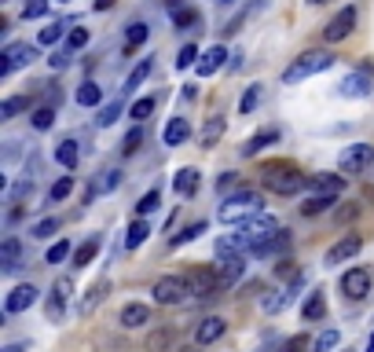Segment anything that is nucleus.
<instances>
[{
  "label": "nucleus",
  "instance_id": "nucleus-1",
  "mask_svg": "<svg viewBox=\"0 0 374 352\" xmlns=\"http://www.w3.org/2000/svg\"><path fill=\"white\" fill-rule=\"evenodd\" d=\"M261 210H264L261 194L250 191V187H239L235 194H228V199H224V206H221V213H216V217H221L224 224H246V220L257 217Z\"/></svg>",
  "mask_w": 374,
  "mask_h": 352
},
{
  "label": "nucleus",
  "instance_id": "nucleus-2",
  "mask_svg": "<svg viewBox=\"0 0 374 352\" xmlns=\"http://www.w3.org/2000/svg\"><path fill=\"white\" fill-rule=\"evenodd\" d=\"M334 67V56L327 48H312V51H305V56H298L290 62L287 70H282V85H298L305 81V77H312V74H323Z\"/></svg>",
  "mask_w": 374,
  "mask_h": 352
},
{
  "label": "nucleus",
  "instance_id": "nucleus-3",
  "mask_svg": "<svg viewBox=\"0 0 374 352\" xmlns=\"http://www.w3.org/2000/svg\"><path fill=\"white\" fill-rule=\"evenodd\" d=\"M261 176H264V187L272 194H282V199H294V194H301L308 187V180L298 173V169H294V165H279V162L268 165Z\"/></svg>",
  "mask_w": 374,
  "mask_h": 352
},
{
  "label": "nucleus",
  "instance_id": "nucleus-4",
  "mask_svg": "<svg viewBox=\"0 0 374 352\" xmlns=\"http://www.w3.org/2000/svg\"><path fill=\"white\" fill-rule=\"evenodd\" d=\"M151 294L158 305H184L191 297V283H187V276H162Z\"/></svg>",
  "mask_w": 374,
  "mask_h": 352
},
{
  "label": "nucleus",
  "instance_id": "nucleus-5",
  "mask_svg": "<svg viewBox=\"0 0 374 352\" xmlns=\"http://www.w3.org/2000/svg\"><path fill=\"white\" fill-rule=\"evenodd\" d=\"M33 59H37V48L33 44H26V41L8 44L4 51H0V77H11L19 67H30Z\"/></svg>",
  "mask_w": 374,
  "mask_h": 352
},
{
  "label": "nucleus",
  "instance_id": "nucleus-6",
  "mask_svg": "<svg viewBox=\"0 0 374 352\" xmlns=\"http://www.w3.org/2000/svg\"><path fill=\"white\" fill-rule=\"evenodd\" d=\"M374 162V147L371 143H352V147H345L338 154V169L345 176H356V173H364V169Z\"/></svg>",
  "mask_w": 374,
  "mask_h": 352
},
{
  "label": "nucleus",
  "instance_id": "nucleus-7",
  "mask_svg": "<svg viewBox=\"0 0 374 352\" xmlns=\"http://www.w3.org/2000/svg\"><path fill=\"white\" fill-rule=\"evenodd\" d=\"M290 246H294V231L279 228L275 235H268V239H253L250 253H253V257H282Z\"/></svg>",
  "mask_w": 374,
  "mask_h": 352
},
{
  "label": "nucleus",
  "instance_id": "nucleus-8",
  "mask_svg": "<svg viewBox=\"0 0 374 352\" xmlns=\"http://www.w3.org/2000/svg\"><path fill=\"white\" fill-rule=\"evenodd\" d=\"M356 30V8H341L338 15H334L327 26H323V41L327 44H338V41H345Z\"/></svg>",
  "mask_w": 374,
  "mask_h": 352
},
{
  "label": "nucleus",
  "instance_id": "nucleus-9",
  "mask_svg": "<svg viewBox=\"0 0 374 352\" xmlns=\"http://www.w3.org/2000/svg\"><path fill=\"white\" fill-rule=\"evenodd\" d=\"M341 294L349 297V301H364L371 294V271L367 268H349L341 276Z\"/></svg>",
  "mask_w": 374,
  "mask_h": 352
},
{
  "label": "nucleus",
  "instance_id": "nucleus-10",
  "mask_svg": "<svg viewBox=\"0 0 374 352\" xmlns=\"http://www.w3.org/2000/svg\"><path fill=\"white\" fill-rule=\"evenodd\" d=\"M187 283H191V297H216V290H221L216 268H195V271H187Z\"/></svg>",
  "mask_w": 374,
  "mask_h": 352
},
{
  "label": "nucleus",
  "instance_id": "nucleus-11",
  "mask_svg": "<svg viewBox=\"0 0 374 352\" xmlns=\"http://www.w3.org/2000/svg\"><path fill=\"white\" fill-rule=\"evenodd\" d=\"M242 271H246V253L216 260V279H221V290H228V286H235V283L242 279Z\"/></svg>",
  "mask_w": 374,
  "mask_h": 352
},
{
  "label": "nucleus",
  "instance_id": "nucleus-12",
  "mask_svg": "<svg viewBox=\"0 0 374 352\" xmlns=\"http://www.w3.org/2000/svg\"><path fill=\"white\" fill-rule=\"evenodd\" d=\"M359 250H364V239H359V235H341V239L327 250V265H341V260H352Z\"/></svg>",
  "mask_w": 374,
  "mask_h": 352
},
{
  "label": "nucleus",
  "instance_id": "nucleus-13",
  "mask_svg": "<svg viewBox=\"0 0 374 352\" xmlns=\"http://www.w3.org/2000/svg\"><path fill=\"white\" fill-rule=\"evenodd\" d=\"M33 301H37V286L33 283H19L15 290L4 297V312H8V316H15V312H26Z\"/></svg>",
  "mask_w": 374,
  "mask_h": 352
},
{
  "label": "nucleus",
  "instance_id": "nucleus-14",
  "mask_svg": "<svg viewBox=\"0 0 374 352\" xmlns=\"http://www.w3.org/2000/svg\"><path fill=\"white\" fill-rule=\"evenodd\" d=\"M228 62H231V56H228V48L224 44H213L210 51H205V56L198 59V77H213L216 70H221V67H228Z\"/></svg>",
  "mask_w": 374,
  "mask_h": 352
},
{
  "label": "nucleus",
  "instance_id": "nucleus-15",
  "mask_svg": "<svg viewBox=\"0 0 374 352\" xmlns=\"http://www.w3.org/2000/svg\"><path fill=\"white\" fill-rule=\"evenodd\" d=\"M224 330H228V323L221 316H205L195 327V345H213L216 337H224Z\"/></svg>",
  "mask_w": 374,
  "mask_h": 352
},
{
  "label": "nucleus",
  "instance_id": "nucleus-16",
  "mask_svg": "<svg viewBox=\"0 0 374 352\" xmlns=\"http://www.w3.org/2000/svg\"><path fill=\"white\" fill-rule=\"evenodd\" d=\"M198 169L195 165H184V169H176V176H173V191L180 194V199H191V194L198 191Z\"/></svg>",
  "mask_w": 374,
  "mask_h": 352
},
{
  "label": "nucleus",
  "instance_id": "nucleus-17",
  "mask_svg": "<svg viewBox=\"0 0 374 352\" xmlns=\"http://www.w3.org/2000/svg\"><path fill=\"white\" fill-rule=\"evenodd\" d=\"M239 228L246 231L250 239H268V235H275V231H279L275 217H268V213H257V217H250L246 224H239Z\"/></svg>",
  "mask_w": 374,
  "mask_h": 352
},
{
  "label": "nucleus",
  "instance_id": "nucleus-18",
  "mask_svg": "<svg viewBox=\"0 0 374 352\" xmlns=\"http://www.w3.org/2000/svg\"><path fill=\"white\" fill-rule=\"evenodd\" d=\"M118 323H121V327L125 330H136V327H147V323H151V308L147 305H125L121 308V316H118Z\"/></svg>",
  "mask_w": 374,
  "mask_h": 352
},
{
  "label": "nucleus",
  "instance_id": "nucleus-19",
  "mask_svg": "<svg viewBox=\"0 0 374 352\" xmlns=\"http://www.w3.org/2000/svg\"><path fill=\"white\" fill-rule=\"evenodd\" d=\"M308 187H312L316 194H330V199H338V194L345 191V176H330V173L308 176Z\"/></svg>",
  "mask_w": 374,
  "mask_h": 352
},
{
  "label": "nucleus",
  "instance_id": "nucleus-20",
  "mask_svg": "<svg viewBox=\"0 0 374 352\" xmlns=\"http://www.w3.org/2000/svg\"><path fill=\"white\" fill-rule=\"evenodd\" d=\"M187 136H191L187 117H169V125H165V133H162V143H165V147H180Z\"/></svg>",
  "mask_w": 374,
  "mask_h": 352
},
{
  "label": "nucleus",
  "instance_id": "nucleus-21",
  "mask_svg": "<svg viewBox=\"0 0 374 352\" xmlns=\"http://www.w3.org/2000/svg\"><path fill=\"white\" fill-rule=\"evenodd\" d=\"M338 88H341V96H349V99H364V96H371V77L367 74H349Z\"/></svg>",
  "mask_w": 374,
  "mask_h": 352
},
{
  "label": "nucleus",
  "instance_id": "nucleus-22",
  "mask_svg": "<svg viewBox=\"0 0 374 352\" xmlns=\"http://www.w3.org/2000/svg\"><path fill=\"white\" fill-rule=\"evenodd\" d=\"M67 297H70V279H59L51 286V301H48V319H59L62 308H67Z\"/></svg>",
  "mask_w": 374,
  "mask_h": 352
},
{
  "label": "nucleus",
  "instance_id": "nucleus-23",
  "mask_svg": "<svg viewBox=\"0 0 374 352\" xmlns=\"http://www.w3.org/2000/svg\"><path fill=\"white\" fill-rule=\"evenodd\" d=\"M19 257H22V242L15 239V235L0 242V268H4V271H15L19 268Z\"/></svg>",
  "mask_w": 374,
  "mask_h": 352
},
{
  "label": "nucleus",
  "instance_id": "nucleus-24",
  "mask_svg": "<svg viewBox=\"0 0 374 352\" xmlns=\"http://www.w3.org/2000/svg\"><path fill=\"white\" fill-rule=\"evenodd\" d=\"M224 128H228L224 114H213L210 121L202 125V147H216V143H221V136H224Z\"/></svg>",
  "mask_w": 374,
  "mask_h": 352
},
{
  "label": "nucleus",
  "instance_id": "nucleus-25",
  "mask_svg": "<svg viewBox=\"0 0 374 352\" xmlns=\"http://www.w3.org/2000/svg\"><path fill=\"white\" fill-rule=\"evenodd\" d=\"M99 235H92V239H88V242H81V246H77V250H74V268H88V265H92V260H96V253H99Z\"/></svg>",
  "mask_w": 374,
  "mask_h": 352
},
{
  "label": "nucleus",
  "instance_id": "nucleus-26",
  "mask_svg": "<svg viewBox=\"0 0 374 352\" xmlns=\"http://www.w3.org/2000/svg\"><path fill=\"white\" fill-rule=\"evenodd\" d=\"M147 239H151V224H147L144 217H136L133 224H128V235H125V246H128V250H139V246H144Z\"/></svg>",
  "mask_w": 374,
  "mask_h": 352
},
{
  "label": "nucleus",
  "instance_id": "nucleus-27",
  "mask_svg": "<svg viewBox=\"0 0 374 352\" xmlns=\"http://www.w3.org/2000/svg\"><path fill=\"white\" fill-rule=\"evenodd\" d=\"M77 158H81V151H77V140H62L59 147H56V162L67 169V173H70V169H77Z\"/></svg>",
  "mask_w": 374,
  "mask_h": 352
},
{
  "label": "nucleus",
  "instance_id": "nucleus-28",
  "mask_svg": "<svg viewBox=\"0 0 374 352\" xmlns=\"http://www.w3.org/2000/svg\"><path fill=\"white\" fill-rule=\"evenodd\" d=\"M30 125L37 128V133H48V128L56 125V107H51V103H44V107H37V110L30 114Z\"/></svg>",
  "mask_w": 374,
  "mask_h": 352
},
{
  "label": "nucleus",
  "instance_id": "nucleus-29",
  "mask_svg": "<svg viewBox=\"0 0 374 352\" xmlns=\"http://www.w3.org/2000/svg\"><path fill=\"white\" fill-rule=\"evenodd\" d=\"M323 316H327V297L323 290H312L305 301V319H323Z\"/></svg>",
  "mask_w": 374,
  "mask_h": 352
},
{
  "label": "nucleus",
  "instance_id": "nucleus-30",
  "mask_svg": "<svg viewBox=\"0 0 374 352\" xmlns=\"http://www.w3.org/2000/svg\"><path fill=\"white\" fill-rule=\"evenodd\" d=\"M275 140H279L275 128H268V133H257V136L246 143V147H242V154H246V158H253V154H261V151L268 147V143H275Z\"/></svg>",
  "mask_w": 374,
  "mask_h": 352
},
{
  "label": "nucleus",
  "instance_id": "nucleus-31",
  "mask_svg": "<svg viewBox=\"0 0 374 352\" xmlns=\"http://www.w3.org/2000/svg\"><path fill=\"white\" fill-rule=\"evenodd\" d=\"M147 33H151V26H147V22H133V26L125 30V51L139 48V44L147 41Z\"/></svg>",
  "mask_w": 374,
  "mask_h": 352
},
{
  "label": "nucleus",
  "instance_id": "nucleus-32",
  "mask_svg": "<svg viewBox=\"0 0 374 352\" xmlns=\"http://www.w3.org/2000/svg\"><path fill=\"white\" fill-rule=\"evenodd\" d=\"M77 103H81V107H99V103H103L99 85L96 81H85L81 88H77Z\"/></svg>",
  "mask_w": 374,
  "mask_h": 352
},
{
  "label": "nucleus",
  "instance_id": "nucleus-33",
  "mask_svg": "<svg viewBox=\"0 0 374 352\" xmlns=\"http://www.w3.org/2000/svg\"><path fill=\"white\" fill-rule=\"evenodd\" d=\"M151 67H154L151 59H144V62H139V67H136L133 74L125 77V88H121V92H136V88H139V85L147 81V74H151Z\"/></svg>",
  "mask_w": 374,
  "mask_h": 352
},
{
  "label": "nucleus",
  "instance_id": "nucleus-34",
  "mask_svg": "<svg viewBox=\"0 0 374 352\" xmlns=\"http://www.w3.org/2000/svg\"><path fill=\"white\" fill-rule=\"evenodd\" d=\"M334 202H338V199H330V194H312V199L301 206V213H305V217H319L323 210H330Z\"/></svg>",
  "mask_w": 374,
  "mask_h": 352
},
{
  "label": "nucleus",
  "instance_id": "nucleus-35",
  "mask_svg": "<svg viewBox=\"0 0 374 352\" xmlns=\"http://www.w3.org/2000/svg\"><path fill=\"white\" fill-rule=\"evenodd\" d=\"M205 228H210V224H205V220H195V224H187V228L180 231V235H173V242H169V246L176 250V246H184V242H195V239H198V235H202Z\"/></svg>",
  "mask_w": 374,
  "mask_h": 352
},
{
  "label": "nucleus",
  "instance_id": "nucleus-36",
  "mask_svg": "<svg viewBox=\"0 0 374 352\" xmlns=\"http://www.w3.org/2000/svg\"><path fill=\"white\" fill-rule=\"evenodd\" d=\"M67 30H70V22H62V19H59V22H48L37 41H41V44H56L59 37H67Z\"/></svg>",
  "mask_w": 374,
  "mask_h": 352
},
{
  "label": "nucleus",
  "instance_id": "nucleus-37",
  "mask_svg": "<svg viewBox=\"0 0 374 352\" xmlns=\"http://www.w3.org/2000/svg\"><path fill=\"white\" fill-rule=\"evenodd\" d=\"M70 191H74V180H70V176H59L56 184L48 187V206H56V202H62V199H67Z\"/></svg>",
  "mask_w": 374,
  "mask_h": 352
},
{
  "label": "nucleus",
  "instance_id": "nucleus-38",
  "mask_svg": "<svg viewBox=\"0 0 374 352\" xmlns=\"http://www.w3.org/2000/svg\"><path fill=\"white\" fill-rule=\"evenodd\" d=\"M121 110H125V103H121V99L107 103V107L99 110V117H96V121H99V128H110L114 121H118V114H121Z\"/></svg>",
  "mask_w": 374,
  "mask_h": 352
},
{
  "label": "nucleus",
  "instance_id": "nucleus-39",
  "mask_svg": "<svg viewBox=\"0 0 374 352\" xmlns=\"http://www.w3.org/2000/svg\"><path fill=\"white\" fill-rule=\"evenodd\" d=\"M67 257H74V246H70L67 239H59V242H56V246H51V250L44 253V260H48V265H62Z\"/></svg>",
  "mask_w": 374,
  "mask_h": 352
},
{
  "label": "nucleus",
  "instance_id": "nucleus-40",
  "mask_svg": "<svg viewBox=\"0 0 374 352\" xmlns=\"http://www.w3.org/2000/svg\"><path fill=\"white\" fill-rule=\"evenodd\" d=\"M261 92H264L261 85H250L246 92H242V103H239V114H253V110H257V103H261Z\"/></svg>",
  "mask_w": 374,
  "mask_h": 352
},
{
  "label": "nucleus",
  "instance_id": "nucleus-41",
  "mask_svg": "<svg viewBox=\"0 0 374 352\" xmlns=\"http://www.w3.org/2000/svg\"><path fill=\"white\" fill-rule=\"evenodd\" d=\"M107 286H110V283H107V279H103V283H96V286H92V290H88V294H85V301H81V312H85V316H88V312H92V308H96V305L103 301V294H107Z\"/></svg>",
  "mask_w": 374,
  "mask_h": 352
},
{
  "label": "nucleus",
  "instance_id": "nucleus-42",
  "mask_svg": "<svg viewBox=\"0 0 374 352\" xmlns=\"http://www.w3.org/2000/svg\"><path fill=\"white\" fill-rule=\"evenodd\" d=\"M19 110H26V96H11V99H4L0 103V121H11Z\"/></svg>",
  "mask_w": 374,
  "mask_h": 352
},
{
  "label": "nucleus",
  "instance_id": "nucleus-43",
  "mask_svg": "<svg viewBox=\"0 0 374 352\" xmlns=\"http://www.w3.org/2000/svg\"><path fill=\"white\" fill-rule=\"evenodd\" d=\"M151 110H154V99L147 96V99H136L133 107H128V117L139 125V121H147V117H151Z\"/></svg>",
  "mask_w": 374,
  "mask_h": 352
},
{
  "label": "nucleus",
  "instance_id": "nucleus-44",
  "mask_svg": "<svg viewBox=\"0 0 374 352\" xmlns=\"http://www.w3.org/2000/svg\"><path fill=\"white\" fill-rule=\"evenodd\" d=\"M139 143H144V125L128 128L125 140H121V151H125V154H136V151H139Z\"/></svg>",
  "mask_w": 374,
  "mask_h": 352
},
{
  "label": "nucleus",
  "instance_id": "nucleus-45",
  "mask_svg": "<svg viewBox=\"0 0 374 352\" xmlns=\"http://www.w3.org/2000/svg\"><path fill=\"white\" fill-rule=\"evenodd\" d=\"M173 345V334L169 330H154L151 337H147V352H165Z\"/></svg>",
  "mask_w": 374,
  "mask_h": 352
},
{
  "label": "nucleus",
  "instance_id": "nucleus-46",
  "mask_svg": "<svg viewBox=\"0 0 374 352\" xmlns=\"http://www.w3.org/2000/svg\"><path fill=\"white\" fill-rule=\"evenodd\" d=\"M195 22H198V11H195V8L173 11V26H176V30H187V26H195Z\"/></svg>",
  "mask_w": 374,
  "mask_h": 352
},
{
  "label": "nucleus",
  "instance_id": "nucleus-47",
  "mask_svg": "<svg viewBox=\"0 0 374 352\" xmlns=\"http://www.w3.org/2000/svg\"><path fill=\"white\" fill-rule=\"evenodd\" d=\"M56 231H59V220H56V217H48V220H41V224H33V228H30L33 239H51Z\"/></svg>",
  "mask_w": 374,
  "mask_h": 352
},
{
  "label": "nucleus",
  "instance_id": "nucleus-48",
  "mask_svg": "<svg viewBox=\"0 0 374 352\" xmlns=\"http://www.w3.org/2000/svg\"><path fill=\"white\" fill-rule=\"evenodd\" d=\"M198 48L195 44H184V48H180V56H176V70H187V67H198Z\"/></svg>",
  "mask_w": 374,
  "mask_h": 352
},
{
  "label": "nucleus",
  "instance_id": "nucleus-49",
  "mask_svg": "<svg viewBox=\"0 0 374 352\" xmlns=\"http://www.w3.org/2000/svg\"><path fill=\"white\" fill-rule=\"evenodd\" d=\"M154 210H158V191L151 187V191L144 194V199L136 202V217H147V213H154Z\"/></svg>",
  "mask_w": 374,
  "mask_h": 352
},
{
  "label": "nucleus",
  "instance_id": "nucleus-50",
  "mask_svg": "<svg viewBox=\"0 0 374 352\" xmlns=\"http://www.w3.org/2000/svg\"><path fill=\"white\" fill-rule=\"evenodd\" d=\"M338 342H341V334H338V330H323V334L316 337V345H312V349H316V352H330Z\"/></svg>",
  "mask_w": 374,
  "mask_h": 352
},
{
  "label": "nucleus",
  "instance_id": "nucleus-51",
  "mask_svg": "<svg viewBox=\"0 0 374 352\" xmlns=\"http://www.w3.org/2000/svg\"><path fill=\"white\" fill-rule=\"evenodd\" d=\"M312 345H316V342H312V337H308V334H294L290 342L282 345V352H308Z\"/></svg>",
  "mask_w": 374,
  "mask_h": 352
},
{
  "label": "nucleus",
  "instance_id": "nucleus-52",
  "mask_svg": "<svg viewBox=\"0 0 374 352\" xmlns=\"http://www.w3.org/2000/svg\"><path fill=\"white\" fill-rule=\"evenodd\" d=\"M48 11V0H26V8H22V19L30 22V19H41Z\"/></svg>",
  "mask_w": 374,
  "mask_h": 352
},
{
  "label": "nucleus",
  "instance_id": "nucleus-53",
  "mask_svg": "<svg viewBox=\"0 0 374 352\" xmlns=\"http://www.w3.org/2000/svg\"><path fill=\"white\" fill-rule=\"evenodd\" d=\"M261 305H264V312H279L282 305H287V297H282L279 290H268V294L261 297Z\"/></svg>",
  "mask_w": 374,
  "mask_h": 352
},
{
  "label": "nucleus",
  "instance_id": "nucleus-54",
  "mask_svg": "<svg viewBox=\"0 0 374 352\" xmlns=\"http://www.w3.org/2000/svg\"><path fill=\"white\" fill-rule=\"evenodd\" d=\"M88 44V30H70L67 33V51H77V48H85Z\"/></svg>",
  "mask_w": 374,
  "mask_h": 352
},
{
  "label": "nucleus",
  "instance_id": "nucleus-55",
  "mask_svg": "<svg viewBox=\"0 0 374 352\" xmlns=\"http://www.w3.org/2000/svg\"><path fill=\"white\" fill-rule=\"evenodd\" d=\"M121 184V173L118 169H107V173H103V184H99V191H114Z\"/></svg>",
  "mask_w": 374,
  "mask_h": 352
},
{
  "label": "nucleus",
  "instance_id": "nucleus-56",
  "mask_svg": "<svg viewBox=\"0 0 374 352\" xmlns=\"http://www.w3.org/2000/svg\"><path fill=\"white\" fill-rule=\"evenodd\" d=\"M48 62H51V67H56V70H62V67H67V62H70V51H56V56H51Z\"/></svg>",
  "mask_w": 374,
  "mask_h": 352
},
{
  "label": "nucleus",
  "instance_id": "nucleus-57",
  "mask_svg": "<svg viewBox=\"0 0 374 352\" xmlns=\"http://www.w3.org/2000/svg\"><path fill=\"white\" fill-rule=\"evenodd\" d=\"M114 4H118V0H96V4H92V8H96V11H110Z\"/></svg>",
  "mask_w": 374,
  "mask_h": 352
},
{
  "label": "nucleus",
  "instance_id": "nucleus-58",
  "mask_svg": "<svg viewBox=\"0 0 374 352\" xmlns=\"http://www.w3.org/2000/svg\"><path fill=\"white\" fill-rule=\"evenodd\" d=\"M356 213H359V210H356V206H352V210H341V213H338V220H352Z\"/></svg>",
  "mask_w": 374,
  "mask_h": 352
},
{
  "label": "nucleus",
  "instance_id": "nucleus-59",
  "mask_svg": "<svg viewBox=\"0 0 374 352\" xmlns=\"http://www.w3.org/2000/svg\"><path fill=\"white\" fill-rule=\"evenodd\" d=\"M22 349H26V345H22V342H19V345H8V349H4V352H22Z\"/></svg>",
  "mask_w": 374,
  "mask_h": 352
},
{
  "label": "nucleus",
  "instance_id": "nucleus-60",
  "mask_svg": "<svg viewBox=\"0 0 374 352\" xmlns=\"http://www.w3.org/2000/svg\"><path fill=\"white\" fill-rule=\"evenodd\" d=\"M364 199H367V202H374V187H367V191H364Z\"/></svg>",
  "mask_w": 374,
  "mask_h": 352
},
{
  "label": "nucleus",
  "instance_id": "nucleus-61",
  "mask_svg": "<svg viewBox=\"0 0 374 352\" xmlns=\"http://www.w3.org/2000/svg\"><path fill=\"white\" fill-rule=\"evenodd\" d=\"M308 4H316V8H319V4H330V0H308Z\"/></svg>",
  "mask_w": 374,
  "mask_h": 352
},
{
  "label": "nucleus",
  "instance_id": "nucleus-62",
  "mask_svg": "<svg viewBox=\"0 0 374 352\" xmlns=\"http://www.w3.org/2000/svg\"><path fill=\"white\" fill-rule=\"evenodd\" d=\"M367 352H374V334H371V342H367Z\"/></svg>",
  "mask_w": 374,
  "mask_h": 352
},
{
  "label": "nucleus",
  "instance_id": "nucleus-63",
  "mask_svg": "<svg viewBox=\"0 0 374 352\" xmlns=\"http://www.w3.org/2000/svg\"><path fill=\"white\" fill-rule=\"evenodd\" d=\"M180 352H198V349H180Z\"/></svg>",
  "mask_w": 374,
  "mask_h": 352
},
{
  "label": "nucleus",
  "instance_id": "nucleus-64",
  "mask_svg": "<svg viewBox=\"0 0 374 352\" xmlns=\"http://www.w3.org/2000/svg\"><path fill=\"white\" fill-rule=\"evenodd\" d=\"M221 4H235V0H221Z\"/></svg>",
  "mask_w": 374,
  "mask_h": 352
}]
</instances>
